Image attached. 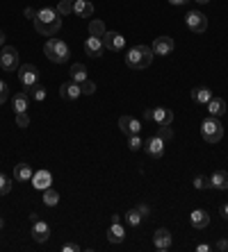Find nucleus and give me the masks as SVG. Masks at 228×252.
Masks as SVG:
<instances>
[{
	"label": "nucleus",
	"mask_w": 228,
	"mask_h": 252,
	"mask_svg": "<svg viewBox=\"0 0 228 252\" xmlns=\"http://www.w3.org/2000/svg\"><path fill=\"white\" fill-rule=\"evenodd\" d=\"M32 23H34V30H37L39 34H44V37H55L62 28V18L55 7L37 9V16H34Z\"/></svg>",
	"instance_id": "obj_1"
},
{
	"label": "nucleus",
	"mask_w": 228,
	"mask_h": 252,
	"mask_svg": "<svg viewBox=\"0 0 228 252\" xmlns=\"http://www.w3.org/2000/svg\"><path fill=\"white\" fill-rule=\"evenodd\" d=\"M151 61H153V48H148V45H132L126 52V66L132 68V71H144V68L151 66Z\"/></svg>",
	"instance_id": "obj_2"
},
{
	"label": "nucleus",
	"mask_w": 228,
	"mask_h": 252,
	"mask_svg": "<svg viewBox=\"0 0 228 252\" xmlns=\"http://www.w3.org/2000/svg\"><path fill=\"white\" fill-rule=\"evenodd\" d=\"M44 55L55 64H64L68 61V55H71V48H68L66 41H62L57 37H50L44 44Z\"/></svg>",
	"instance_id": "obj_3"
},
{
	"label": "nucleus",
	"mask_w": 228,
	"mask_h": 252,
	"mask_svg": "<svg viewBox=\"0 0 228 252\" xmlns=\"http://www.w3.org/2000/svg\"><path fill=\"white\" fill-rule=\"evenodd\" d=\"M201 136L208 143H219L224 139V125L219 123V119H214V116L205 119L201 123Z\"/></svg>",
	"instance_id": "obj_4"
},
{
	"label": "nucleus",
	"mask_w": 228,
	"mask_h": 252,
	"mask_svg": "<svg viewBox=\"0 0 228 252\" xmlns=\"http://www.w3.org/2000/svg\"><path fill=\"white\" fill-rule=\"evenodd\" d=\"M185 23H187V28H190L194 34H203V32L208 30V18H205V14H203V12H198V9L187 12Z\"/></svg>",
	"instance_id": "obj_5"
},
{
	"label": "nucleus",
	"mask_w": 228,
	"mask_h": 252,
	"mask_svg": "<svg viewBox=\"0 0 228 252\" xmlns=\"http://www.w3.org/2000/svg\"><path fill=\"white\" fill-rule=\"evenodd\" d=\"M18 80H21L23 89H28V87H34L39 82V71L37 66H32V64H23L18 66Z\"/></svg>",
	"instance_id": "obj_6"
},
{
	"label": "nucleus",
	"mask_w": 228,
	"mask_h": 252,
	"mask_svg": "<svg viewBox=\"0 0 228 252\" xmlns=\"http://www.w3.org/2000/svg\"><path fill=\"white\" fill-rule=\"evenodd\" d=\"M0 66H2V71H16L18 68V50L12 45H5L0 52Z\"/></svg>",
	"instance_id": "obj_7"
},
{
	"label": "nucleus",
	"mask_w": 228,
	"mask_h": 252,
	"mask_svg": "<svg viewBox=\"0 0 228 252\" xmlns=\"http://www.w3.org/2000/svg\"><path fill=\"white\" fill-rule=\"evenodd\" d=\"M144 150H146V155L153 157V159H162L164 157V141L160 139L158 134L155 136H148L144 141Z\"/></svg>",
	"instance_id": "obj_8"
},
{
	"label": "nucleus",
	"mask_w": 228,
	"mask_h": 252,
	"mask_svg": "<svg viewBox=\"0 0 228 252\" xmlns=\"http://www.w3.org/2000/svg\"><path fill=\"white\" fill-rule=\"evenodd\" d=\"M82 96V89H80V84H76L73 80L64 82V84H60V98L62 100H78V98Z\"/></svg>",
	"instance_id": "obj_9"
},
{
	"label": "nucleus",
	"mask_w": 228,
	"mask_h": 252,
	"mask_svg": "<svg viewBox=\"0 0 228 252\" xmlns=\"http://www.w3.org/2000/svg\"><path fill=\"white\" fill-rule=\"evenodd\" d=\"M103 45H105L107 50L119 52V50L126 48V37H121L119 32H105V37H103Z\"/></svg>",
	"instance_id": "obj_10"
},
{
	"label": "nucleus",
	"mask_w": 228,
	"mask_h": 252,
	"mask_svg": "<svg viewBox=\"0 0 228 252\" xmlns=\"http://www.w3.org/2000/svg\"><path fill=\"white\" fill-rule=\"evenodd\" d=\"M32 238H34L37 243H46V241L50 238V225L44 221H34L32 222Z\"/></svg>",
	"instance_id": "obj_11"
},
{
	"label": "nucleus",
	"mask_w": 228,
	"mask_h": 252,
	"mask_svg": "<svg viewBox=\"0 0 228 252\" xmlns=\"http://www.w3.org/2000/svg\"><path fill=\"white\" fill-rule=\"evenodd\" d=\"M32 186L39 189V191H46L53 186V173L50 171H37L32 175Z\"/></svg>",
	"instance_id": "obj_12"
},
{
	"label": "nucleus",
	"mask_w": 228,
	"mask_h": 252,
	"mask_svg": "<svg viewBox=\"0 0 228 252\" xmlns=\"http://www.w3.org/2000/svg\"><path fill=\"white\" fill-rule=\"evenodd\" d=\"M119 127H121V132L126 134V136H132V134L142 132V123L137 119H132V116H121V119H119Z\"/></svg>",
	"instance_id": "obj_13"
},
{
	"label": "nucleus",
	"mask_w": 228,
	"mask_h": 252,
	"mask_svg": "<svg viewBox=\"0 0 228 252\" xmlns=\"http://www.w3.org/2000/svg\"><path fill=\"white\" fill-rule=\"evenodd\" d=\"M176 48L171 37H158L153 41V55H171Z\"/></svg>",
	"instance_id": "obj_14"
},
{
	"label": "nucleus",
	"mask_w": 228,
	"mask_h": 252,
	"mask_svg": "<svg viewBox=\"0 0 228 252\" xmlns=\"http://www.w3.org/2000/svg\"><path fill=\"white\" fill-rule=\"evenodd\" d=\"M153 243H155V248H158L160 252L169 250V248H171V232L164 230V227L155 230V234H153Z\"/></svg>",
	"instance_id": "obj_15"
},
{
	"label": "nucleus",
	"mask_w": 228,
	"mask_h": 252,
	"mask_svg": "<svg viewBox=\"0 0 228 252\" xmlns=\"http://www.w3.org/2000/svg\"><path fill=\"white\" fill-rule=\"evenodd\" d=\"M190 222H192V227H196V230H205L210 225V214L205 209H194L190 214Z\"/></svg>",
	"instance_id": "obj_16"
},
{
	"label": "nucleus",
	"mask_w": 228,
	"mask_h": 252,
	"mask_svg": "<svg viewBox=\"0 0 228 252\" xmlns=\"http://www.w3.org/2000/svg\"><path fill=\"white\" fill-rule=\"evenodd\" d=\"M103 50H105V45H103V39H98V37H87V41H84V52H87L89 57H100V55H103Z\"/></svg>",
	"instance_id": "obj_17"
},
{
	"label": "nucleus",
	"mask_w": 228,
	"mask_h": 252,
	"mask_svg": "<svg viewBox=\"0 0 228 252\" xmlns=\"http://www.w3.org/2000/svg\"><path fill=\"white\" fill-rule=\"evenodd\" d=\"M171 120H174V111L167 109V107H155L153 109V123L155 125H171Z\"/></svg>",
	"instance_id": "obj_18"
},
{
	"label": "nucleus",
	"mask_w": 228,
	"mask_h": 252,
	"mask_svg": "<svg viewBox=\"0 0 228 252\" xmlns=\"http://www.w3.org/2000/svg\"><path fill=\"white\" fill-rule=\"evenodd\" d=\"M107 241H110V243H123V241H126V225L112 222L110 230H107Z\"/></svg>",
	"instance_id": "obj_19"
},
{
	"label": "nucleus",
	"mask_w": 228,
	"mask_h": 252,
	"mask_svg": "<svg viewBox=\"0 0 228 252\" xmlns=\"http://www.w3.org/2000/svg\"><path fill=\"white\" fill-rule=\"evenodd\" d=\"M73 14H76L78 18H89V16L94 14V5H91L89 0H76V2H73Z\"/></svg>",
	"instance_id": "obj_20"
},
{
	"label": "nucleus",
	"mask_w": 228,
	"mask_h": 252,
	"mask_svg": "<svg viewBox=\"0 0 228 252\" xmlns=\"http://www.w3.org/2000/svg\"><path fill=\"white\" fill-rule=\"evenodd\" d=\"M208 107V114L210 116H214V119H219V116H224L226 114V103H224V98H214L212 96V100L205 104Z\"/></svg>",
	"instance_id": "obj_21"
},
{
	"label": "nucleus",
	"mask_w": 228,
	"mask_h": 252,
	"mask_svg": "<svg viewBox=\"0 0 228 252\" xmlns=\"http://www.w3.org/2000/svg\"><path fill=\"white\" fill-rule=\"evenodd\" d=\"M192 100L196 104H208L212 100V91L208 87H196V89H192Z\"/></svg>",
	"instance_id": "obj_22"
},
{
	"label": "nucleus",
	"mask_w": 228,
	"mask_h": 252,
	"mask_svg": "<svg viewBox=\"0 0 228 252\" xmlns=\"http://www.w3.org/2000/svg\"><path fill=\"white\" fill-rule=\"evenodd\" d=\"M210 184H212V189L226 191L228 189V171H214L212 175H210Z\"/></svg>",
	"instance_id": "obj_23"
},
{
	"label": "nucleus",
	"mask_w": 228,
	"mask_h": 252,
	"mask_svg": "<svg viewBox=\"0 0 228 252\" xmlns=\"http://www.w3.org/2000/svg\"><path fill=\"white\" fill-rule=\"evenodd\" d=\"M32 168H30V163H16V168H14V179L16 182H30L32 179Z\"/></svg>",
	"instance_id": "obj_24"
},
{
	"label": "nucleus",
	"mask_w": 228,
	"mask_h": 252,
	"mask_svg": "<svg viewBox=\"0 0 228 252\" xmlns=\"http://www.w3.org/2000/svg\"><path fill=\"white\" fill-rule=\"evenodd\" d=\"M68 75H71V80L76 82V84H82L87 80V66L84 64H73L71 71H68Z\"/></svg>",
	"instance_id": "obj_25"
},
{
	"label": "nucleus",
	"mask_w": 228,
	"mask_h": 252,
	"mask_svg": "<svg viewBox=\"0 0 228 252\" xmlns=\"http://www.w3.org/2000/svg\"><path fill=\"white\" fill-rule=\"evenodd\" d=\"M105 23L103 21H98V18H94V21L89 23V37H98V39H103L105 37Z\"/></svg>",
	"instance_id": "obj_26"
},
{
	"label": "nucleus",
	"mask_w": 228,
	"mask_h": 252,
	"mask_svg": "<svg viewBox=\"0 0 228 252\" xmlns=\"http://www.w3.org/2000/svg\"><path fill=\"white\" fill-rule=\"evenodd\" d=\"M142 221H144V216L139 214V209H130L128 214H126V225H128V227H139V225H142Z\"/></svg>",
	"instance_id": "obj_27"
},
{
	"label": "nucleus",
	"mask_w": 228,
	"mask_h": 252,
	"mask_svg": "<svg viewBox=\"0 0 228 252\" xmlns=\"http://www.w3.org/2000/svg\"><path fill=\"white\" fill-rule=\"evenodd\" d=\"M12 104H14L16 114L25 111V109H28V93H25V91H23V93H16V96L12 98Z\"/></svg>",
	"instance_id": "obj_28"
},
{
	"label": "nucleus",
	"mask_w": 228,
	"mask_h": 252,
	"mask_svg": "<svg viewBox=\"0 0 228 252\" xmlns=\"http://www.w3.org/2000/svg\"><path fill=\"white\" fill-rule=\"evenodd\" d=\"M25 93H28V98H34L37 103L46 100V89L41 87V84H39V82L34 84V87H28V89H25Z\"/></svg>",
	"instance_id": "obj_29"
},
{
	"label": "nucleus",
	"mask_w": 228,
	"mask_h": 252,
	"mask_svg": "<svg viewBox=\"0 0 228 252\" xmlns=\"http://www.w3.org/2000/svg\"><path fill=\"white\" fill-rule=\"evenodd\" d=\"M57 202H60V193L55 191L53 186H50V189H46V191H44V205H46V207H55Z\"/></svg>",
	"instance_id": "obj_30"
},
{
	"label": "nucleus",
	"mask_w": 228,
	"mask_h": 252,
	"mask_svg": "<svg viewBox=\"0 0 228 252\" xmlns=\"http://www.w3.org/2000/svg\"><path fill=\"white\" fill-rule=\"evenodd\" d=\"M55 9H57L60 16H68V14H73V2H71V0H60Z\"/></svg>",
	"instance_id": "obj_31"
},
{
	"label": "nucleus",
	"mask_w": 228,
	"mask_h": 252,
	"mask_svg": "<svg viewBox=\"0 0 228 252\" xmlns=\"http://www.w3.org/2000/svg\"><path fill=\"white\" fill-rule=\"evenodd\" d=\"M158 136L164 143H167V141H171V139H174V132H171V127H169V125H160L158 127Z\"/></svg>",
	"instance_id": "obj_32"
},
{
	"label": "nucleus",
	"mask_w": 228,
	"mask_h": 252,
	"mask_svg": "<svg viewBox=\"0 0 228 252\" xmlns=\"http://www.w3.org/2000/svg\"><path fill=\"white\" fill-rule=\"evenodd\" d=\"M128 148H130V150L144 148V139H142L139 134H132V136H128Z\"/></svg>",
	"instance_id": "obj_33"
},
{
	"label": "nucleus",
	"mask_w": 228,
	"mask_h": 252,
	"mask_svg": "<svg viewBox=\"0 0 228 252\" xmlns=\"http://www.w3.org/2000/svg\"><path fill=\"white\" fill-rule=\"evenodd\" d=\"M80 89H82L84 96H91V93H96V82H91L89 77H87V80L80 84Z\"/></svg>",
	"instance_id": "obj_34"
},
{
	"label": "nucleus",
	"mask_w": 228,
	"mask_h": 252,
	"mask_svg": "<svg viewBox=\"0 0 228 252\" xmlns=\"http://www.w3.org/2000/svg\"><path fill=\"white\" fill-rule=\"evenodd\" d=\"M194 186H196V189H212L210 178H205V175H196V178H194Z\"/></svg>",
	"instance_id": "obj_35"
},
{
	"label": "nucleus",
	"mask_w": 228,
	"mask_h": 252,
	"mask_svg": "<svg viewBox=\"0 0 228 252\" xmlns=\"http://www.w3.org/2000/svg\"><path fill=\"white\" fill-rule=\"evenodd\" d=\"M9 191H12V182H9V179L0 173V195H7Z\"/></svg>",
	"instance_id": "obj_36"
},
{
	"label": "nucleus",
	"mask_w": 228,
	"mask_h": 252,
	"mask_svg": "<svg viewBox=\"0 0 228 252\" xmlns=\"http://www.w3.org/2000/svg\"><path fill=\"white\" fill-rule=\"evenodd\" d=\"M16 125H18V127H23V130H25V127L30 125V116H28L25 111H21V114H16Z\"/></svg>",
	"instance_id": "obj_37"
},
{
	"label": "nucleus",
	"mask_w": 228,
	"mask_h": 252,
	"mask_svg": "<svg viewBox=\"0 0 228 252\" xmlns=\"http://www.w3.org/2000/svg\"><path fill=\"white\" fill-rule=\"evenodd\" d=\"M7 98H9V87H7V84H5L2 80H0V104L5 103Z\"/></svg>",
	"instance_id": "obj_38"
},
{
	"label": "nucleus",
	"mask_w": 228,
	"mask_h": 252,
	"mask_svg": "<svg viewBox=\"0 0 228 252\" xmlns=\"http://www.w3.org/2000/svg\"><path fill=\"white\" fill-rule=\"evenodd\" d=\"M62 250H64V252H78L80 248H78V243H64V245H62Z\"/></svg>",
	"instance_id": "obj_39"
},
{
	"label": "nucleus",
	"mask_w": 228,
	"mask_h": 252,
	"mask_svg": "<svg viewBox=\"0 0 228 252\" xmlns=\"http://www.w3.org/2000/svg\"><path fill=\"white\" fill-rule=\"evenodd\" d=\"M137 209H139V214L144 216V218H148V216H151V207H146V205H137Z\"/></svg>",
	"instance_id": "obj_40"
},
{
	"label": "nucleus",
	"mask_w": 228,
	"mask_h": 252,
	"mask_svg": "<svg viewBox=\"0 0 228 252\" xmlns=\"http://www.w3.org/2000/svg\"><path fill=\"white\" fill-rule=\"evenodd\" d=\"M219 214H221V218H226V221H228V202L219 207Z\"/></svg>",
	"instance_id": "obj_41"
},
{
	"label": "nucleus",
	"mask_w": 228,
	"mask_h": 252,
	"mask_svg": "<svg viewBox=\"0 0 228 252\" xmlns=\"http://www.w3.org/2000/svg\"><path fill=\"white\" fill-rule=\"evenodd\" d=\"M214 250H221V252L228 250V241H219V243L214 245Z\"/></svg>",
	"instance_id": "obj_42"
},
{
	"label": "nucleus",
	"mask_w": 228,
	"mask_h": 252,
	"mask_svg": "<svg viewBox=\"0 0 228 252\" xmlns=\"http://www.w3.org/2000/svg\"><path fill=\"white\" fill-rule=\"evenodd\" d=\"M25 16H28V18H32V21H34V16H37V9L28 7V9H25Z\"/></svg>",
	"instance_id": "obj_43"
},
{
	"label": "nucleus",
	"mask_w": 228,
	"mask_h": 252,
	"mask_svg": "<svg viewBox=\"0 0 228 252\" xmlns=\"http://www.w3.org/2000/svg\"><path fill=\"white\" fill-rule=\"evenodd\" d=\"M196 250H198V252H208V250H210V245H208V243H201V245H196Z\"/></svg>",
	"instance_id": "obj_44"
},
{
	"label": "nucleus",
	"mask_w": 228,
	"mask_h": 252,
	"mask_svg": "<svg viewBox=\"0 0 228 252\" xmlns=\"http://www.w3.org/2000/svg\"><path fill=\"white\" fill-rule=\"evenodd\" d=\"M144 120H153V109H146L144 111Z\"/></svg>",
	"instance_id": "obj_45"
},
{
	"label": "nucleus",
	"mask_w": 228,
	"mask_h": 252,
	"mask_svg": "<svg viewBox=\"0 0 228 252\" xmlns=\"http://www.w3.org/2000/svg\"><path fill=\"white\" fill-rule=\"evenodd\" d=\"M169 2H171V5H176V7H178V5H185L187 0H169Z\"/></svg>",
	"instance_id": "obj_46"
},
{
	"label": "nucleus",
	"mask_w": 228,
	"mask_h": 252,
	"mask_svg": "<svg viewBox=\"0 0 228 252\" xmlns=\"http://www.w3.org/2000/svg\"><path fill=\"white\" fill-rule=\"evenodd\" d=\"M0 45H5V32L0 30Z\"/></svg>",
	"instance_id": "obj_47"
},
{
	"label": "nucleus",
	"mask_w": 228,
	"mask_h": 252,
	"mask_svg": "<svg viewBox=\"0 0 228 252\" xmlns=\"http://www.w3.org/2000/svg\"><path fill=\"white\" fill-rule=\"evenodd\" d=\"M2 227H5V218L0 216V230H2Z\"/></svg>",
	"instance_id": "obj_48"
},
{
	"label": "nucleus",
	"mask_w": 228,
	"mask_h": 252,
	"mask_svg": "<svg viewBox=\"0 0 228 252\" xmlns=\"http://www.w3.org/2000/svg\"><path fill=\"white\" fill-rule=\"evenodd\" d=\"M194 2H198V5H205V2H210V0H194Z\"/></svg>",
	"instance_id": "obj_49"
},
{
	"label": "nucleus",
	"mask_w": 228,
	"mask_h": 252,
	"mask_svg": "<svg viewBox=\"0 0 228 252\" xmlns=\"http://www.w3.org/2000/svg\"><path fill=\"white\" fill-rule=\"evenodd\" d=\"M71 2H76V0H71Z\"/></svg>",
	"instance_id": "obj_50"
}]
</instances>
